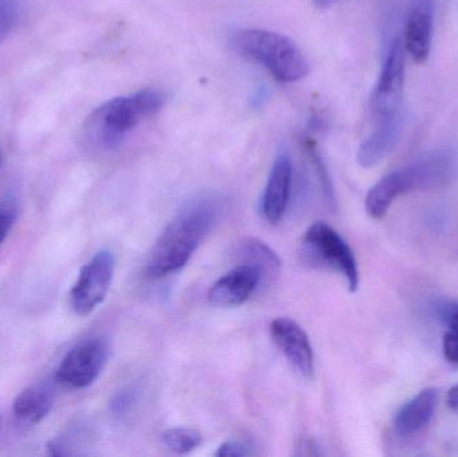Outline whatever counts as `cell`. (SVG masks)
Masks as SVG:
<instances>
[{
	"label": "cell",
	"mask_w": 458,
	"mask_h": 457,
	"mask_svg": "<svg viewBox=\"0 0 458 457\" xmlns=\"http://www.w3.org/2000/svg\"><path fill=\"white\" fill-rule=\"evenodd\" d=\"M222 203L215 196H201L185 204L153 244L144 274L161 279L184 268L219 219Z\"/></svg>",
	"instance_id": "1"
},
{
	"label": "cell",
	"mask_w": 458,
	"mask_h": 457,
	"mask_svg": "<svg viewBox=\"0 0 458 457\" xmlns=\"http://www.w3.org/2000/svg\"><path fill=\"white\" fill-rule=\"evenodd\" d=\"M231 46L242 58L260 64L282 83H293L310 74V62L299 46L285 35L263 29L234 32Z\"/></svg>",
	"instance_id": "2"
},
{
	"label": "cell",
	"mask_w": 458,
	"mask_h": 457,
	"mask_svg": "<svg viewBox=\"0 0 458 457\" xmlns=\"http://www.w3.org/2000/svg\"><path fill=\"white\" fill-rule=\"evenodd\" d=\"M165 99L163 91L153 88L110 99L86 121L89 137L104 149H114L144 118L160 112Z\"/></svg>",
	"instance_id": "3"
},
{
	"label": "cell",
	"mask_w": 458,
	"mask_h": 457,
	"mask_svg": "<svg viewBox=\"0 0 458 457\" xmlns=\"http://www.w3.org/2000/svg\"><path fill=\"white\" fill-rule=\"evenodd\" d=\"M303 255L310 263L338 271L349 284L350 292L360 287V270L354 252L338 231L323 222H315L304 233Z\"/></svg>",
	"instance_id": "4"
},
{
	"label": "cell",
	"mask_w": 458,
	"mask_h": 457,
	"mask_svg": "<svg viewBox=\"0 0 458 457\" xmlns=\"http://www.w3.org/2000/svg\"><path fill=\"white\" fill-rule=\"evenodd\" d=\"M109 356L110 345L106 338L83 340L67 351L56 369L55 381L72 391L89 388L98 380Z\"/></svg>",
	"instance_id": "5"
},
{
	"label": "cell",
	"mask_w": 458,
	"mask_h": 457,
	"mask_svg": "<svg viewBox=\"0 0 458 457\" xmlns=\"http://www.w3.org/2000/svg\"><path fill=\"white\" fill-rule=\"evenodd\" d=\"M115 259L109 250L97 252L82 268L70 292V306L81 317L93 313L107 297L113 276Z\"/></svg>",
	"instance_id": "6"
},
{
	"label": "cell",
	"mask_w": 458,
	"mask_h": 457,
	"mask_svg": "<svg viewBox=\"0 0 458 457\" xmlns=\"http://www.w3.org/2000/svg\"><path fill=\"white\" fill-rule=\"evenodd\" d=\"M405 72V47L397 39L387 50L378 82L371 97L374 120H381L403 112Z\"/></svg>",
	"instance_id": "7"
},
{
	"label": "cell",
	"mask_w": 458,
	"mask_h": 457,
	"mask_svg": "<svg viewBox=\"0 0 458 457\" xmlns=\"http://www.w3.org/2000/svg\"><path fill=\"white\" fill-rule=\"evenodd\" d=\"M271 335L293 369L301 377L312 378L314 351L303 327L287 317H280L271 324Z\"/></svg>",
	"instance_id": "8"
},
{
	"label": "cell",
	"mask_w": 458,
	"mask_h": 457,
	"mask_svg": "<svg viewBox=\"0 0 458 457\" xmlns=\"http://www.w3.org/2000/svg\"><path fill=\"white\" fill-rule=\"evenodd\" d=\"M263 284V274L255 266L240 263L212 284L208 300L216 308H236L244 305Z\"/></svg>",
	"instance_id": "9"
},
{
	"label": "cell",
	"mask_w": 458,
	"mask_h": 457,
	"mask_svg": "<svg viewBox=\"0 0 458 457\" xmlns=\"http://www.w3.org/2000/svg\"><path fill=\"white\" fill-rule=\"evenodd\" d=\"M291 185H293V161L287 152H282L276 156L272 164L266 188L261 196V212L264 219L271 224H277L284 217L290 203Z\"/></svg>",
	"instance_id": "10"
},
{
	"label": "cell",
	"mask_w": 458,
	"mask_h": 457,
	"mask_svg": "<svg viewBox=\"0 0 458 457\" xmlns=\"http://www.w3.org/2000/svg\"><path fill=\"white\" fill-rule=\"evenodd\" d=\"M435 11L433 0H416L406 21L403 47L419 63H424L432 50Z\"/></svg>",
	"instance_id": "11"
},
{
	"label": "cell",
	"mask_w": 458,
	"mask_h": 457,
	"mask_svg": "<svg viewBox=\"0 0 458 457\" xmlns=\"http://www.w3.org/2000/svg\"><path fill=\"white\" fill-rule=\"evenodd\" d=\"M403 114L376 120L373 133L360 144L357 153V161L363 168H373L381 164L392 153L403 134Z\"/></svg>",
	"instance_id": "12"
},
{
	"label": "cell",
	"mask_w": 458,
	"mask_h": 457,
	"mask_svg": "<svg viewBox=\"0 0 458 457\" xmlns=\"http://www.w3.org/2000/svg\"><path fill=\"white\" fill-rule=\"evenodd\" d=\"M413 190H438L456 177L457 161L452 153L438 152L427 156L413 165L406 166Z\"/></svg>",
	"instance_id": "13"
},
{
	"label": "cell",
	"mask_w": 458,
	"mask_h": 457,
	"mask_svg": "<svg viewBox=\"0 0 458 457\" xmlns=\"http://www.w3.org/2000/svg\"><path fill=\"white\" fill-rule=\"evenodd\" d=\"M438 392L435 388L424 389L406 402L394 419V428L401 436H411L422 431L432 421L437 410Z\"/></svg>",
	"instance_id": "14"
},
{
	"label": "cell",
	"mask_w": 458,
	"mask_h": 457,
	"mask_svg": "<svg viewBox=\"0 0 458 457\" xmlns=\"http://www.w3.org/2000/svg\"><path fill=\"white\" fill-rule=\"evenodd\" d=\"M411 192V180L406 169H398L382 177L366 196L365 207L369 216L382 219L389 211L395 199Z\"/></svg>",
	"instance_id": "15"
},
{
	"label": "cell",
	"mask_w": 458,
	"mask_h": 457,
	"mask_svg": "<svg viewBox=\"0 0 458 457\" xmlns=\"http://www.w3.org/2000/svg\"><path fill=\"white\" fill-rule=\"evenodd\" d=\"M53 405L54 399L50 389L45 385H34L24 389L16 396L13 410L19 423L35 426L47 418Z\"/></svg>",
	"instance_id": "16"
},
{
	"label": "cell",
	"mask_w": 458,
	"mask_h": 457,
	"mask_svg": "<svg viewBox=\"0 0 458 457\" xmlns=\"http://www.w3.org/2000/svg\"><path fill=\"white\" fill-rule=\"evenodd\" d=\"M236 257L239 258L240 263H248L258 267L263 274V282L276 276L282 266L279 257L271 247L253 238L240 241L236 249Z\"/></svg>",
	"instance_id": "17"
},
{
	"label": "cell",
	"mask_w": 458,
	"mask_h": 457,
	"mask_svg": "<svg viewBox=\"0 0 458 457\" xmlns=\"http://www.w3.org/2000/svg\"><path fill=\"white\" fill-rule=\"evenodd\" d=\"M161 443L171 453L185 455L200 447L203 435L192 428H171L163 432Z\"/></svg>",
	"instance_id": "18"
},
{
	"label": "cell",
	"mask_w": 458,
	"mask_h": 457,
	"mask_svg": "<svg viewBox=\"0 0 458 457\" xmlns=\"http://www.w3.org/2000/svg\"><path fill=\"white\" fill-rule=\"evenodd\" d=\"M139 389L134 388V386H126V388L121 389L112 397V400H110V410L117 418L126 416L133 410L134 405L139 402Z\"/></svg>",
	"instance_id": "19"
},
{
	"label": "cell",
	"mask_w": 458,
	"mask_h": 457,
	"mask_svg": "<svg viewBox=\"0 0 458 457\" xmlns=\"http://www.w3.org/2000/svg\"><path fill=\"white\" fill-rule=\"evenodd\" d=\"M16 215H18V211H16L13 201H0V244L10 235L13 224H15Z\"/></svg>",
	"instance_id": "20"
},
{
	"label": "cell",
	"mask_w": 458,
	"mask_h": 457,
	"mask_svg": "<svg viewBox=\"0 0 458 457\" xmlns=\"http://www.w3.org/2000/svg\"><path fill=\"white\" fill-rule=\"evenodd\" d=\"M16 19V8L11 0H0V43L13 29Z\"/></svg>",
	"instance_id": "21"
},
{
	"label": "cell",
	"mask_w": 458,
	"mask_h": 457,
	"mask_svg": "<svg viewBox=\"0 0 458 457\" xmlns=\"http://www.w3.org/2000/svg\"><path fill=\"white\" fill-rule=\"evenodd\" d=\"M250 451L244 443L236 440H228L223 443L216 451V456L220 457H245L250 456Z\"/></svg>",
	"instance_id": "22"
},
{
	"label": "cell",
	"mask_w": 458,
	"mask_h": 457,
	"mask_svg": "<svg viewBox=\"0 0 458 457\" xmlns=\"http://www.w3.org/2000/svg\"><path fill=\"white\" fill-rule=\"evenodd\" d=\"M444 356L452 364L458 365V334L446 333L444 337Z\"/></svg>",
	"instance_id": "23"
},
{
	"label": "cell",
	"mask_w": 458,
	"mask_h": 457,
	"mask_svg": "<svg viewBox=\"0 0 458 457\" xmlns=\"http://www.w3.org/2000/svg\"><path fill=\"white\" fill-rule=\"evenodd\" d=\"M443 319L448 325L449 332L458 334V305H448L443 310Z\"/></svg>",
	"instance_id": "24"
},
{
	"label": "cell",
	"mask_w": 458,
	"mask_h": 457,
	"mask_svg": "<svg viewBox=\"0 0 458 457\" xmlns=\"http://www.w3.org/2000/svg\"><path fill=\"white\" fill-rule=\"evenodd\" d=\"M448 405L454 413L458 415V385L449 391L448 394Z\"/></svg>",
	"instance_id": "25"
},
{
	"label": "cell",
	"mask_w": 458,
	"mask_h": 457,
	"mask_svg": "<svg viewBox=\"0 0 458 457\" xmlns=\"http://www.w3.org/2000/svg\"><path fill=\"white\" fill-rule=\"evenodd\" d=\"M336 0H314V4L320 10H327L331 5L335 4Z\"/></svg>",
	"instance_id": "26"
},
{
	"label": "cell",
	"mask_w": 458,
	"mask_h": 457,
	"mask_svg": "<svg viewBox=\"0 0 458 457\" xmlns=\"http://www.w3.org/2000/svg\"><path fill=\"white\" fill-rule=\"evenodd\" d=\"M2 160H3V155H2V150H0V164H2Z\"/></svg>",
	"instance_id": "27"
},
{
	"label": "cell",
	"mask_w": 458,
	"mask_h": 457,
	"mask_svg": "<svg viewBox=\"0 0 458 457\" xmlns=\"http://www.w3.org/2000/svg\"><path fill=\"white\" fill-rule=\"evenodd\" d=\"M0 427H2V416H0Z\"/></svg>",
	"instance_id": "28"
}]
</instances>
